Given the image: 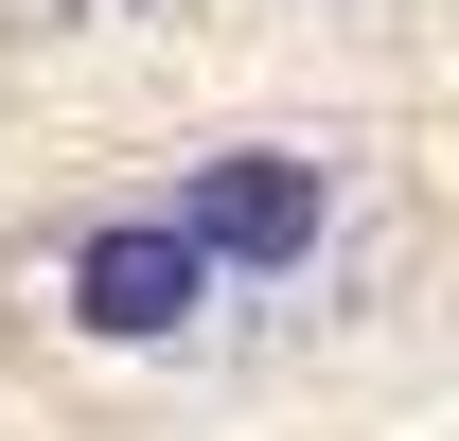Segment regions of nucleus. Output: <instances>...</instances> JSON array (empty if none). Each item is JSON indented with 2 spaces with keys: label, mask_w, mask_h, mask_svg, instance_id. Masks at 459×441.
<instances>
[{
  "label": "nucleus",
  "mask_w": 459,
  "mask_h": 441,
  "mask_svg": "<svg viewBox=\"0 0 459 441\" xmlns=\"http://www.w3.org/2000/svg\"><path fill=\"white\" fill-rule=\"evenodd\" d=\"M195 300H212V247L177 212H107L71 247V318L89 335H195Z\"/></svg>",
  "instance_id": "2"
},
{
  "label": "nucleus",
  "mask_w": 459,
  "mask_h": 441,
  "mask_svg": "<svg viewBox=\"0 0 459 441\" xmlns=\"http://www.w3.org/2000/svg\"><path fill=\"white\" fill-rule=\"evenodd\" d=\"M160 212L195 229L212 265H318V229H336V177H318V160H283V142H230V160H195V177H177Z\"/></svg>",
  "instance_id": "1"
}]
</instances>
